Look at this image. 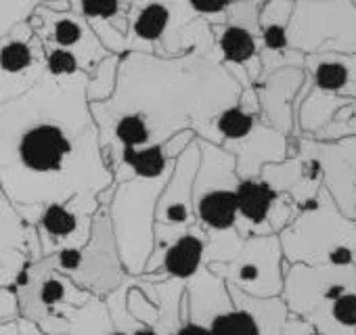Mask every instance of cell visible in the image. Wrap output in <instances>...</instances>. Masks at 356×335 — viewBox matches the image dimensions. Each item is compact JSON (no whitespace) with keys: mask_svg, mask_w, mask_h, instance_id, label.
Listing matches in <instances>:
<instances>
[{"mask_svg":"<svg viewBox=\"0 0 356 335\" xmlns=\"http://www.w3.org/2000/svg\"><path fill=\"white\" fill-rule=\"evenodd\" d=\"M86 78L44 74L24 97L0 105V191L13 206L65 204L113 189Z\"/></svg>","mask_w":356,"mask_h":335,"instance_id":"1","label":"cell"},{"mask_svg":"<svg viewBox=\"0 0 356 335\" xmlns=\"http://www.w3.org/2000/svg\"><path fill=\"white\" fill-rule=\"evenodd\" d=\"M241 90L214 55H120L113 97L90 105L107 165L113 170L126 149L161 145L183 130L208 140L212 120L237 105Z\"/></svg>","mask_w":356,"mask_h":335,"instance_id":"2","label":"cell"},{"mask_svg":"<svg viewBox=\"0 0 356 335\" xmlns=\"http://www.w3.org/2000/svg\"><path fill=\"white\" fill-rule=\"evenodd\" d=\"M128 51L157 57L214 55V32L193 15L187 0H134L124 53Z\"/></svg>","mask_w":356,"mask_h":335,"instance_id":"3","label":"cell"},{"mask_svg":"<svg viewBox=\"0 0 356 335\" xmlns=\"http://www.w3.org/2000/svg\"><path fill=\"white\" fill-rule=\"evenodd\" d=\"M277 237L287 264H354L356 220L339 212L325 187Z\"/></svg>","mask_w":356,"mask_h":335,"instance_id":"4","label":"cell"},{"mask_svg":"<svg viewBox=\"0 0 356 335\" xmlns=\"http://www.w3.org/2000/svg\"><path fill=\"white\" fill-rule=\"evenodd\" d=\"M170 174L159 179H130L113 185L107 214L118 256L128 277L145 275L153 252L155 208Z\"/></svg>","mask_w":356,"mask_h":335,"instance_id":"5","label":"cell"},{"mask_svg":"<svg viewBox=\"0 0 356 335\" xmlns=\"http://www.w3.org/2000/svg\"><path fill=\"white\" fill-rule=\"evenodd\" d=\"M287 42L306 55H356L354 0H300L287 24Z\"/></svg>","mask_w":356,"mask_h":335,"instance_id":"6","label":"cell"},{"mask_svg":"<svg viewBox=\"0 0 356 335\" xmlns=\"http://www.w3.org/2000/svg\"><path fill=\"white\" fill-rule=\"evenodd\" d=\"M44 260L53 270L70 277L76 285L97 297L109 295L128 279L118 256L107 206L95 214L90 239L84 247L61 250L53 256H47Z\"/></svg>","mask_w":356,"mask_h":335,"instance_id":"7","label":"cell"},{"mask_svg":"<svg viewBox=\"0 0 356 335\" xmlns=\"http://www.w3.org/2000/svg\"><path fill=\"white\" fill-rule=\"evenodd\" d=\"M200 165L193 183V210L206 235L235 229L237 185L235 157L222 147L197 138Z\"/></svg>","mask_w":356,"mask_h":335,"instance_id":"8","label":"cell"},{"mask_svg":"<svg viewBox=\"0 0 356 335\" xmlns=\"http://www.w3.org/2000/svg\"><path fill=\"white\" fill-rule=\"evenodd\" d=\"M200 165V145L197 138L176 157L172 174L161 189L155 208V233H153V252L145 266V275H155L161 256L170 243H174L183 233L197 224L193 210V183Z\"/></svg>","mask_w":356,"mask_h":335,"instance_id":"9","label":"cell"},{"mask_svg":"<svg viewBox=\"0 0 356 335\" xmlns=\"http://www.w3.org/2000/svg\"><path fill=\"white\" fill-rule=\"evenodd\" d=\"M208 268L252 297H279L283 291V252L277 235L248 237L229 262Z\"/></svg>","mask_w":356,"mask_h":335,"instance_id":"10","label":"cell"},{"mask_svg":"<svg viewBox=\"0 0 356 335\" xmlns=\"http://www.w3.org/2000/svg\"><path fill=\"white\" fill-rule=\"evenodd\" d=\"M346 291H356V264H289L283 272V302L287 312L304 320L318 314Z\"/></svg>","mask_w":356,"mask_h":335,"instance_id":"11","label":"cell"},{"mask_svg":"<svg viewBox=\"0 0 356 335\" xmlns=\"http://www.w3.org/2000/svg\"><path fill=\"white\" fill-rule=\"evenodd\" d=\"M28 24L42 42V47H53L72 53L86 76L107 55H111L90 30L86 19L76 11H51L49 7L40 5L32 13Z\"/></svg>","mask_w":356,"mask_h":335,"instance_id":"12","label":"cell"},{"mask_svg":"<svg viewBox=\"0 0 356 335\" xmlns=\"http://www.w3.org/2000/svg\"><path fill=\"white\" fill-rule=\"evenodd\" d=\"M103 208L99 195H74L65 204H49L36 222L42 258L61 250H80L88 243L92 218Z\"/></svg>","mask_w":356,"mask_h":335,"instance_id":"13","label":"cell"},{"mask_svg":"<svg viewBox=\"0 0 356 335\" xmlns=\"http://www.w3.org/2000/svg\"><path fill=\"white\" fill-rule=\"evenodd\" d=\"M44 74V49L28 22L0 38V105L24 97Z\"/></svg>","mask_w":356,"mask_h":335,"instance_id":"14","label":"cell"},{"mask_svg":"<svg viewBox=\"0 0 356 335\" xmlns=\"http://www.w3.org/2000/svg\"><path fill=\"white\" fill-rule=\"evenodd\" d=\"M260 179L279 195H287L298 210L312 204L323 189V168L312 149V138L289 136V155L279 163L262 168Z\"/></svg>","mask_w":356,"mask_h":335,"instance_id":"15","label":"cell"},{"mask_svg":"<svg viewBox=\"0 0 356 335\" xmlns=\"http://www.w3.org/2000/svg\"><path fill=\"white\" fill-rule=\"evenodd\" d=\"M314 155L323 168V187L339 208V212L352 218L356 199V136L321 142L312 138Z\"/></svg>","mask_w":356,"mask_h":335,"instance_id":"16","label":"cell"},{"mask_svg":"<svg viewBox=\"0 0 356 335\" xmlns=\"http://www.w3.org/2000/svg\"><path fill=\"white\" fill-rule=\"evenodd\" d=\"M304 80L306 74L302 67H283L268 76H262L254 84L260 103V120L266 126L283 132L285 136H293L296 132L293 101Z\"/></svg>","mask_w":356,"mask_h":335,"instance_id":"17","label":"cell"},{"mask_svg":"<svg viewBox=\"0 0 356 335\" xmlns=\"http://www.w3.org/2000/svg\"><path fill=\"white\" fill-rule=\"evenodd\" d=\"M293 11L291 0H266L260 9V63L262 76L283 67H302L304 55L293 51L287 42V24ZM260 76V78H262Z\"/></svg>","mask_w":356,"mask_h":335,"instance_id":"18","label":"cell"},{"mask_svg":"<svg viewBox=\"0 0 356 335\" xmlns=\"http://www.w3.org/2000/svg\"><path fill=\"white\" fill-rule=\"evenodd\" d=\"M193 130H183L163 140L161 145L126 149L120 155L118 165L113 168V183H124L130 179H159L172 172L176 157L181 155L193 140Z\"/></svg>","mask_w":356,"mask_h":335,"instance_id":"19","label":"cell"},{"mask_svg":"<svg viewBox=\"0 0 356 335\" xmlns=\"http://www.w3.org/2000/svg\"><path fill=\"white\" fill-rule=\"evenodd\" d=\"M235 157V170L239 181L258 179L262 168L268 163H279L289 155V136L266 126L262 120L256 128L241 140L222 147Z\"/></svg>","mask_w":356,"mask_h":335,"instance_id":"20","label":"cell"},{"mask_svg":"<svg viewBox=\"0 0 356 335\" xmlns=\"http://www.w3.org/2000/svg\"><path fill=\"white\" fill-rule=\"evenodd\" d=\"M134 0H80L78 13L86 19L101 44L111 55H124L128 13Z\"/></svg>","mask_w":356,"mask_h":335,"instance_id":"21","label":"cell"},{"mask_svg":"<svg viewBox=\"0 0 356 335\" xmlns=\"http://www.w3.org/2000/svg\"><path fill=\"white\" fill-rule=\"evenodd\" d=\"M304 74L310 86L321 92L343 99H356V55H306Z\"/></svg>","mask_w":356,"mask_h":335,"instance_id":"22","label":"cell"},{"mask_svg":"<svg viewBox=\"0 0 356 335\" xmlns=\"http://www.w3.org/2000/svg\"><path fill=\"white\" fill-rule=\"evenodd\" d=\"M206 233L200 224L191 227L187 233H183L174 243L168 245V250L161 256V264L155 275H149L147 279L159 281V279H172L187 283L193 279L204 266H206Z\"/></svg>","mask_w":356,"mask_h":335,"instance_id":"23","label":"cell"},{"mask_svg":"<svg viewBox=\"0 0 356 335\" xmlns=\"http://www.w3.org/2000/svg\"><path fill=\"white\" fill-rule=\"evenodd\" d=\"M235 197H237L235 231L239 233V237L248 239L258 235H273L268 227V212L273 208L277 193L258 177V179L239 181Z\"/></svg>","mask_w":356,"mask_h":335,"instance_id":"24","label":"cell"},{"mask_svg":"<svg viewBox=\"0 0 356 335\" xmlns=\"http://www.w3.org/2000/svg\"><path fill=\"white\" fill-rule=\"evenodd\" d=\"M0 250H19L32 262L42 260L36 227H30L19 216L11 199L0 191Z\"/></svg>","mask_w":356,"mask_h":335,"instance_id":"25","label":"cell"},{"mask_svg":"<svg viewBox=\"0 0 356 335\" xmlns=\"http://www.w3.org/2000/svg\"><path fill=\"white\" fill-rule=\"evenodd\" d=\"M120 55H107L86 78V99L90 105L105 103L113 97L118 84Z\"/></svg>","mask_w":356,"mask_h":335,"instance_id":"26","label":"cell"},{"mask_svg":"<svg viewBox=\"0 0 356 335\" xmlns=\"http://www.w3.org/2000/svg\"><path fill=\"white\" fill-rule=\"evenodd\" d=\"M350 136H356V99H352L348 105H343L331 117V122L310 138L321 140V142H333V140H341V138H350Z\"/></svg>","mask_w":356,"mask_h":335,"instance_id":"27","label":"cell"},{"mask_svg":"<svg viewBox=\"0 0 356 335\" xmlns=\"http://www.w3.org/2000/svg\"><path fill=\"white\" fill-rule=\"evenodd\" d=\"M40 7V0H0V38L26 24Z\"/></svg>","mask_w":356,"mask_h":335,"instance_id":"28","label":"cell"},{"mask_svg":"<svg viewBox=\"0 0 356 335\" xmlns=\"http://www.w3.org/2000/svg\"><path fill=\"white\" fill-rule=\"evenodd\" d=\"M44 49V61H47V76L51 78H74L78 74H84L78 65V59L61 49H53V47H42Z\"/></svg>","mask_w":356,"mask_h":335,"instance_id":"29","label":"cell"},{"mask_svg":"<svg viewBox=\"0 0 356 335\" xmlns=\"http://www.w3.org/2000/svg\"><path fill=\"white\" fill-rule=\"evenodd\" d=\"M30 258L19 250H0V287H15Z\"/></svg>","mask_w":356,"mask_h":335,"instance_id":"30","label":"cell"},{"mask_svg":"<svg viewBox=\"0 0 356 335\" xmlns=\"http://www.w3.org/2000/svg\"><path fill=\"white\" fill-rule=\"evenodd\" d=\"M187 3L195 17L204 19L206 24L214 28L227 22V13L233 7L235 0H187Z\"/></svg>","mask_w":356,"mask_h":335,"instance_id":"31","label":"cell"},{"mask_svg":"<svg viewBox=\"0 0 356 335\" xmlns=\"http://www.w3.org/2000/svg\"><path fill=\"white\" fill-rule=\"evenodd\" d=\"M22 316L19 300L13 287H0V325L15 322Z\"/></svg>","mask_w":356,"mask_h":335,"instance_id":"32","label":"cell"},{"mask_svg":"<svg viewBox=\"0 0 356 335\" xmlns=\"http://www.w3.org/2000/svg\"><path fill=\"white\" fill-rule=\"evenodd\" d=\"M281 335H329L325 331H318L316 327H312L308 320L300 318V316H287L281 329Z\"/></svg>","mask_w":356,"mask_h":335,"instance_id":"33","label":"cell"},{"mask_svg":"<svg viewBox=\"0 0 356 335\" xmlns=\"http://www.w3.org/2000/svg\"><path fill=\"white\" fill-rule=\"evenodd\" d=\"M170 335H210V329L195 320H183Z\"/></svg>","mask_w":356,"mask_h":335,"instance_id":"34","label":"cell"},{"mask_svg":"<svg viewBox=\"0 0 356 335\" xmlns=\"http://www.w3.org/2000/svg\"><path fill=\"white\" fill-rule=\"evenodd\" d=\"M15 325H17V333H19V335H47V333L42 331V327H40L36 320H32V318L19 316V318L15 320Z\"/></svg>","mask_w":356,"mask_h":335,"instance_id":"35","label":"cell"},{"mask_svg":"<svg viewBox=\"0 0 356 335\" xmlns=\"http://www.w3.org/2000/svg\"><path fill=\"white\" fill-rule=\"evenodd\" d=\"M128 333L130 335H161L153 325H145V322H136Z\"/></svg>","mask_w":356,"mask_h":335,"instance_id":"36","label":"cell"},{"mask_svg":"<svg viewBox=\"0 0 356 335\" xmlns=\"http://www.w3.org/2000/svg\"><path fill=\"white\" fill-rule=\"evenodd\" d=\"M0 335H19V333H17V325H15V322L0 325Z\"/></svg>","mask_w":356,"mask_h":335,"instance_id":"37","label":"cell"},{"mask_svg":"<svg viewBox=\"0 0 356 335\" xmlns=\"http://www.w3.org/2000/svg\"><path fill=\"white\" fill-rule=\"evenodd\" d=\"M47 3H55V0H40V5H47ZM65 3H70L72 5V11L78 13V3H80V0H65Z\"/></svg>","mask_w":356,"mask_h":335,"instance_id":"38","label":"cell"},{"mask_svg":"<svg viewBox=\"0 0 356 335\" xmlns=\"http://www.w3.org/2000/svg\"><path fill=\"white\" fill-rule=\"evenodd\" d=\"M109 335H130V333H126V331H122V329H113Z\"/></svg>","mask_w":356,"mask_h":335,"instance_id":"39","label":"cell"},{"mask_svg":"<svg viewBox=\"0 0 356 335\" xmlns=\"http://www.w3.org/2000/svg\"><path fill=\"white\" fill-rule=\"evenodd\" d=\"M352 220H356V199H354V210H352Z\"/></svg>","mask_w":356,"mask_h":335,"instance_id":"40","label":"cell"},{"mask_svg":"<svg viewBox=\"0 0 356 335\" xmlns=\"http://www.w3.org/2000/svg\"><path fill=\"white\" fill-rule=\"evenodd\" d=\"M291 3H300V0H291Z\"/></svg>","mask_w":356,"mask_h":335,"instance_id":"41","label":"cell"},{"mask_svg":"<svg viewBox=\"0 0 356 335\" xmlns=\"http://www.w3.org/2000/svg\"><path fill=\"white\" fill-rule=\"evenodd\" d=\"M354 264H356V254H354Z\"/></svg>","mask_w":356,"mask_h":335,"instance_id":"42","label":"cell"}]
</instances>
